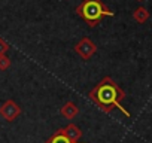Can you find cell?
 <instances>
[{
    "label": "cell",
    "instance_id": "cell-9",
    "mask_svg": "<svg viewBox=\"0 0 152 143\" xmlns=\"http://www.w3.org/2000/svg\"><path fill=\"white\" fill-rule=\"evenodd\" d=\"M11 66V60L5 55H0V70H6Z\"/></svg>",
    "mask_w": 152,
    "mask_h": 143
},
{
    "label": "cell",
    "instance_id": "cell-7",
    "mask_svg": "<svg viewBox=\"0 0 152 143\" xmlns=\"http://www.w3.org/2000/svg\"><path fill=\"white\" fill-rule=\"evenodd\" d=\"M46 143H75V142H72V140H69L67 137H66V134L63 133V130H58ZM78 143V142H76Z\"/></svg>",
    "mask_w": 152,
    "mask_h": 143
},
{
    "label": "cell",
    "instance_id": "cell-10",
    "mask_svg": "<svg viewBox=\"0 0 152 143\" xmlns=\"http://www.w3.org/2000/svg\"><path fill=\"white\" fill-rule=\"evenodd\" d=\"M9 49V45L3 40V39H0V55H5Z\"/></svg>",
    "mask_w": 152,
    "mask_h": 143
},
{
    "label": "cell",
    "instance_id": "cell-11",
    "mask_svg": "<svg viewBox=\"0 0 152 143\" xmlns=\"http://www.w3.org/2000/svg\"><path fill=\"white\" fill-rule=\"evenodd\" d=\"M137 2H142V0H137Z\"/></svg>",
    "mask_w": 152,
    "mask_h": 143
},
{
    "label": "cell",
    "instance_id": "cell-6",
    "mask_svg": "<svg viewBox=\"0 0 152 143\" xmlns=\"http://www.w3.org/2000/svg\"><path fill=\"white\" fill-rule=\"evenodd\" d=\"M78 112H79V109L76 107V104H75V103H72V101H67V103L63 106V109H61V113H63L67 119L75 118L76 115H78Z\"/></svg>",
    "mask_w": 152,
    "mask_h": 143
},
{
    "label": "cell",
    "instance_id": "cell-1",
    "mask_svg": "<svg viewBox=\"0 0 152 143\" xmlns=\"http://www.w3.org/2000/svg\"><path fill=\"white\" fill-rule=\"evenodd\" d=\"M90 97L93 100H96L99 103V106H102L103 110L109 112L112 107H118L121 112H124L125 116H130V112H127L122 106H121V100L125 97L124 93L118 88V85L110 79V78H106L103 79L91 93H90Z\"/></svg>",
    "mask_w": 152,
    "mask_h": 143
},
{
    "label": "cell",
    "instance_id": "cell-3",
    "mask_svg": "<svg viewBox=\"0 0 152 143\" xmlns=\"http://www.w3.org/2000/svg\"><path fill=\"white\" fill-rule=\"evenodd\" d=\"M75 51L78 52L84 60H88V58H91L94 54H96V51H97V46L88 39V37H84L82 40H79L78 43H76V46H75Z\"/></svg>",
    "mask_w": 152,
    "mask_h": 143
},
{
    "label": "cell",
    "instance_id": "cell-4",
    "mask_svg": "<svg viewBox=\"0 0 152 143\" xmlns=\"http://www.w3.org/2000/svg\"><path fill=\"white\" fill-rule=\"evenodd\" d=\"M21 113V109L18 107V104L12 100H8L2 107H0V115H2L6 121H14L18 115Z\"/></svg>",
    "mask_w": 152,
    "mask_h": 143
},
{
    "label": "cell",
    "instance_id": "cell-8",
    "mask_svg": "<svg viewBox=\"0 0 152 143\" xmlns=\"http://www.w3.org/2000/svg\"><path fill=\"white\" fill-rule=\"evenodd\" d=\"M133 17H134V20H136L137 23L143 24L145 21H148V18H149V12H148L145 8H137V9L134 11Z\"/></svg>",
    "mask_w": 152,
    "mask_h": 143
},
{
    "label": "cell",
    "instance_id": "cell-5",
    "mask_svg": "<svg viewBox=\"0 0 152 143\" xmlns=\"http://www.w3.org/2000/svg\"><path fill=\"white\" fill-rule=\"evenodd\" d=\"M63 133L66 134V137L69 139V140H72V142H78L79 139H81V136H82V131L76 127L75 124H69L66 128H63Z\"/></svg>",
    "mask_w": 152,
    "mask_h": 143
},
{
    "label": "cell",
    "instance_id": "cell-2",
    "mask_svg": "<svg viewBox=\"0 0 152 143\" xmlns=\"http://www.w3.org/2000/svg\"><path fill=\"white\" fill-rule=\"evenodd\" d=\"M76 14L82 17L90 27L97 26L103 17H113V12H110L102 3V0H84L76 8Z\"/></svg>",
    "mask_w": 152,
    "mask_h": 143
}]
</instances>
